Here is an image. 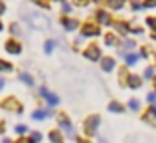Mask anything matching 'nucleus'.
<instances>
[{
  "label": "nucleus",
  "instance_id": "1",
  "mask_svg": "<svg viewBox=\"0 0 156 143\" xmlns=\"http://www.w3.org/2000/svg\"><path fill=\"white\" fill-rule=\"evenodd\" d=\"M99 125H101V115H97V113H93V115H89L87 119L83 121V131H85V135L91 139V137H95L97 135V129H99Z\"/></svg>",
  "mask_w": 156,
  "mask_h": 143
},
{
  "label": "nucleus",
  "instance_id": "2",
  "mask_svg": "<svg viewBox=\"0 0 156 143\" xmlns=\"http://www.w3.org/2000/svg\"><path fill=\"white\" fill-rule=\"evenodd\" d=\"M57 125H59V131L67 133V137L77 139V137H75V129H73V123H71V119L67 117V113H59V115H57Z\"/></svg>",
  "mask_w": 156,
  "mask_h": 143
},
{
  "label": "nucleus",
  "instance_id": "3",
  "mask_svg": "<svg viewBox=\"0 0 156 143\" xmlns=\"http://www.w3.org/2000/svg\"><path fill=\"white\" fill-rule=\"evenodd\" d=\"M0 107L6 109V111H14V113H22L24 111V105L20 103L18 97L10 96V97H4L2 101H0Z\"/></svg>",
  "mask_w": 156,
  "mask_h": 143
},
{
  "label": "nucleus",
  "instance_id": "4",
  "mask_svg": "<svg viewBox=\"0 0 156 143\" xmlns=\"http://www.w3.org/2000/svg\"><path fill=\"white\" fill-rule=\"evenodd\" d=\"M83 56L87 60H91V62H101V58H103V54H101V48L97 46V44H91V46H87L83 50Z\"/></svg>",
  "mask_w": 156,
  "mask_h": 143
},
{
  "label": "nucleus",
  "instance_id": "5",
  "mask_svg": "<svg viewBox=\"0 0 156 143\" xmlns=\"http://www.w3.org/2000/svg\"><path fill=\"white\" fill-rule=\"evenodd\" d=\"M99 34H101L99 26L93 24V22H85L83 26H81V36H83V38H91V36H99Z\"/></svg>",
  "mask_w": 156,
  "mask_h": 143
},
{
  "label": "nucleus",
  "instance_id": "6",
  "mask_svg": "<svg viewBox=\"0 0 156 143\" xmlns=\"http://www.w3.org/2000/svg\"><path fill=\"white\" fill-rule=\"evenodd\" d=\"M40 96H42L44 100L48 101V105H50V107H55V105L59 103V97H57L55 93H51L50 89L46 88V85H42V88H40Z\"/></svg>",
  "mask_w": 156,
  "mask_h": 143
},
{
  "label": "nucleus",
  "instance_id": "7",
  "mask_svg": "<svg viewBox=\"0 0 156 143\" xmlns=\"http://www.w3.org/2000/svg\"><path fill=\"white\" fill-rule=\"evenodd\" d=\"M4 48H6V52H8V54H14V56L22 54V44H20L18 40H14V38L6 40V44H4Z\"/></svg>",
  "mask_w": 156,
  "mask_h": 143
},
{
  "label": "nucleus",
  "instance_id": "8",
  "mask_svg": "<svg viewBox=\"0 0 156 143\" xmlns=\"http://www.w3.org/2000/svg\"><path fill=\"white\" fill-rule=\"evenodd\" d=\"M50 115H53V109H51V107H48V109H34V113H32V119L44 121V119H48Z\"/></svg>",
  "mask_w": 156,
  "mask_h": 143
},
{
  "label": "nucleus",
  "instance_id": "9",
  "mask_svg": "<svg viewBox=\"0 0 156 143\" xmlns=\"http://www.w3.org/2000/svg\"><path fill=\"white\" fill-rule=\"evenodd\" d=\"M115 66H117V62H115V58H111V56H107V58H101V70L103 72H113Z\"/></svg>",
  "mask_w": 156,
  "mask_h": 143
},
{
  "label": "nucleus",
  "instance_id": "10",
  "mask_svg": "<svg viewBox=\"0 0 156 143\" xmlns=\"http://www.w3.org/2000/svg\"><path fill=\"white\" fill-rule=\"evenodd\" d=\"M30 24L32 26H36V28H48V20L44 18V16H40V14H30Z\"/></svg>",
  "mask_w": 156,
  "mask_h": 143
},
{
  "label": "nucleus",
  "instance_id": "11",
  "mask_svg": "<svg viewBox=\"0 0 156 143\" xmlns=\"http://www.w3.org/2000/svg\"><path fill=\"white\" fill-rule=\"evenodd\" d=\"M61 26H63L67 32H73V30L79 28V22H77L75 18H61Z\"/></svg>",
  "mask_w": 156,
  "mask_h": 143
},
{
  "label": "nucleus",
  "instance_id": "12",
  "mask_svg": "<svg viewBox=\"0 0 156 143\" xmlns=\"http://www.w3.org/2000/svg\"><path fill=\"white\" fill-rule=\"evenodd\" d=\"M126 85H129L130 89H138L142 85V77L136 76V73H130L129 76V81H126Z\"/></svg>",
  "mask_w": 156,
  "mask_h": 143
},
{
  "label": "nucleus",
  "instance_id": "13",
  "mask_svg": "<svg viewBox=\"0 0 156 143\" xmlns=\"http://www.w3.org/2000/svg\"><path fill=\"white\" fill-rule=\"evenodd\" d=\"M138 58H140V54H136V52H129V54H122V60H125L126 66H134V64L138 62Z\"/></svg>",
  "mask_w": 156,
  "mask_h": 143
},
{
  "label": "nucleus",
  "instance_id": "14",
  "mask_svg": "<svg viewBox=\"0 0 156 143\" xmlns=\"http://www.w3.org/2000/svg\"><path fill=\"white\" fill-rule=\"evenodd\" d=\"M18 80L22 81V84L30 85V88L36 84V81H34V76H32V73H28V72H20V73H18Z\"/></svg>",
  "mask_w": 156,
  "mask_h": 143
},
{
  "label": "nucleus",
  "instance_id": "15",
  "mask_svg": "<svg viewBox=\"0 0 156 143\" xmlns=\"http://www.w3.org/2000/svg\"><path fill=\"white\" fill-rule=\"evenodd\" d=\"M48 137H50V141H51V143H65V139H63V133H61L59 129H51Z\"/></svg>",
  "mask_w": 156,
  "mask_h": 143
},
{
  "label": "nucleus",
  "instance_id": "16",
  "mask_svg": "<svg viewBox=\"0 0 156 143\" xmlns=\"http://www.w3.org/2000/svg\"><path fill=\"white\" fill-rule=\"evenodd\" d=\"M97 20H99L101 24H107V26H109V24H113V20H111V14L107 10H99L97 12Z\"/></svg>",
  "mask_w": 156,
  "mask_h": 143
},
{
  "label": "nucleus",
  "instance_id": "17",
  "mask_svg": "<svg viewBox=\"0 0 156 143\" xmlns=\"http://www.w3.org/2000/svg\"><path fill=\"white\" fill-rule=\"evenodd\" d=\"M107 109H109V111H113V113H122V111H125V105H122L121 101H115L113 100L109 105H107Z\"/></svg>",
  "mask_w": 156,
  "mask_h": 143
},
{
  "label": "nucleus",
  "instance_id": "18",
  "mask_svg": "<svg viewBox=\"0 0 156 143\" xmlns=\"http://www.w3.org/2000/svg\"><path fill=\"white\" fill-rule=\"evenodd\" d=\"M142 119L148 121V123H154V121H156V103H154V105H150L148 111L144 113V117H142Z\"/></svg>",
  "mask_w": 156,
  "mask_h": 143
},
{
  "label": "nucleus",
  "instance_id": "19",
  "mask_svg": "<svg viewBox=\"0 0 156 143\" xmlns=\"http://www.w3.org/2000/svg\"><path fill=\"white\" fill-rule=\"evenodd\" d=\"M134 46H136V44H134L133 40H125V42L121 44V56L122 54H129L130 50H134Z\"/></svg>",
  "mask_w": 156,
  "mask_h": 143
},
{
  "label": "nucleus",
  "instance_id": "20",
  "mask_svg": "<svg viewBox=\"0 0 156 143\" xmlns=\"http://www.w3.org/2000/svg\"><path fill=\"white\" fill-rule=\"evenodd\" d=\"M126 107H129L130 111H140V101H138L136 97H130L129 103H126Z\"/></svg>",
  "mask_w": 156,
  "mask_h": 143
},
{
  "label": "nucleus",
  "instance_id": "21",
  "mask_svg": "<svg viewBox=\"0 0 156 143\" xmlns=\"http://www.w3.org/2000/svg\"><path fill=\"white\" fill-rule=\"evenodd\" d=\"M129 76H130L129 70H126V68H122V70L119 72V84H121V85H126V81H129Z\"/></svg>",
  "mask_w": 156,
  "mask_h": 143
},
{
  "label": "nucleus",
  "instance_id": "22",
  "mask_svg": "<svg viewBox=\"0 0 156 143\" xmlns=\"http://www.w3.org/2000/svg\"><path fill=\"white\" fill-rule=\"evenodd\" d=\"M105 44H107V46H117V44H119L117 34H107L105 36Z\"/></svg>",
  "mask_w": 156,
  "mask_h": 143
},
{
  "label": "nucleus",
  "instance_id": "23",
  "mask_svg": "<svg viewBox=\"0 0 156 143\" xmlns=\"http://www.w3.org/2000/svg\"><path fill=\"white\" fill-rule=\"evenodd\" d=\"M12 70H14V66H12L10 62H6V60H0V72L8 73V72H12Z\"/></svg>",
  "mask_w": 156,
  "mask_h": 143
},
{
  "label": "nucleus",
  "instance_id": "24",
  "mask_svg": "<svg viewBox=\"0 0 156 143\" xmlns=\"http://www.w3.org/2000/svg\"><path fill=\"white\" fill-rule=\"evenodd\" d=\"M14 131L18 133L20 137H24V135H26L28 131H30V129H28V125H24V123H18V125H16V127H14Z\"/></svg>",
  "mask_w": 156,
  "mask_h": 143
},
{
  "label": "nucleus",
  "instance_id": "25",
  "mask_svg": "<svg viewBox=\"0 0 156 143\" xmlns=\"http://www.w3.org/2000/svg\"><path fill=\"white\" fill-rule=\"evenodd\" d=\"M122 2L125 0H107V6L113 8V10H119V8H122Z\"/></svg>",
  "mask_w": 156,
  "mask_h": 143
},
{
  "label": "nucleus",
  "instance_id": "26",
  "mask_svg": "<svg viewBox=\"0 0 156 143\" xmlns=\"http://www.w3.org/2000/svg\"><path fill=\"white\" fill-rule=\"evenodd\" d=\"M115 26H117V30L121 32V34H126V32L130 30V26H129V24H126V22H117V24H115Z\"/></svg>",
  "mask_w": 156,
  "mask_h": 143
},
{
  "label": "nucleus",
  "instance_id": "27",
  "mask_svg": "<svg viewBox=\"0 0 156 143\" xmlns=\"http://www.w3.org/2000/svg\"><path fill=\"white\" fill-rule=\"evenodd\" d=\"M53 48H55V42H53V40H48V42L44 44V52H46V54H51Z\"/></svg>",
  "mask_w": 156,
  "mask_h": 143
},
{
  "label": "nucleus",
  "instance_id": "28",
  "mask_svg": "<svg viewBox=\"0 0 156 143\" xmlns=\"http://www.w3.org/2000/svg\"><path fill=\"white\" fill-rule=\"evenodd\" d=\"M154 68L152 66H148V68H146V70H144V80H154Z\"/></svg>",
  "mask_w": 156,
  "mask_h": 143
},
{
  "label": "nucleus",
  "instance_id": "29",
  "mask_svg": "<svg viewBox=\"0 0 156 143\" xmlns=\"http://www.w3.org/2000/svg\"><path fill=\"white\" fill-rule=\"evenodd\" d=\"M10 32H12L14 36H20V34H22V28H20V24H18V22H14V24L10 26Z\"/></svg>",
  "mask_w": 156,
  "mask_h": 143
},
{
  "label": "nucleus",
  "instance_id": "30",
  "mask_svg": "<svg viewBox=\"0 0 156 143\" xmlns=\"http://www.w3.org/2000/svg\"><path fill=\"white\" fill-rule=\"evenodd\" d=\"M30 139L34 141V143H40V141H42V133H40V131H32L30 133Z\"/></svg>",
  "mask_w": 156,
  "mask_h": 143
},
{
  "label": "nucleus",
  "instance_id": "31",
  "mask_svg": "<svg viewBox=\"0 0 156 143\" xmlns=\"http://www.w3.org/2000/svg\"><path fill=\"white\" fill-rule=\"evenodd\" d=\"M146 101H148L150 105H154L156 103V92H150L148 96H146Z\"/></svg>",
  "mask_w": 156,
  "mask_h": 143
},
{
  "label": "nucleus",
  "instance_id": "32",
  "mask_svg": "<svg viewBox=\"0 0 156 143\" xmlns=\"http://www.w3.org/2000/svg\"><path fill=\"white\" fill-rule=\"evenodd\" d=\"M146 26L152 28V30L156 32V18H146Z\"/></svg>",
  "mask_w": 156,
  "mask_h": 143
},
{
  "label": "nucleus",
  "instance_id": "33",
  "mask_svg": "<svg viewBox=\"0 0 156 143\" xmlns=\"http://www.w3.org/2000/svg\"><path fill=\"white\" fill-rule=\"evenodd\" d=\"M14 143H34V141H32L30 137H26V135H24V137H18V139H16Z\"/></svg>",
  "mask_w": 156,
  "mask_h": 143
},
{
  "label": "nucleus",
  "instance_id": "34",
  "mask_svg": "<svg viewBox=\"0 0 156 143\" xmlns=\"http://www.w3.org/2000/svg\"><path fill=\"white\" fill-rule=\"evenodd\" d=\"M142 6H146V8H156V0H146Z\"/></svg>",
  "mask_w": 156,
  "mask_h": 143
},
{
  "label": "nucleus",
  "instance_id": "35",
  "mask_svg": "<svg viewBox=\"0 0 156 143\" xmlns=\"http://www.w3.org/2000/svg\"><path fill=\"white\" fill-rule=\"evenodd\" d=\"M75 143H93V141L89 139V137H77V139H75Z\"/></svg>",
  "mask_w": 156,
  "mask_h": 143
},
{
  "label": "nucleus",
  "instance_id": "36",
  "mask_svg": "<svg viewBox=\"0 0 156 143\" xmlns=\"http://www.w3.org/2000/svg\"><path fill=\"white\" fill-rule=\"evenodd\" d=\"M140 8H142L140 2H133V10H140Z\"/></svg>",
  "mask_w": 156,
  "mask_h": 143
},
{
  "label": "nucleus",
  "instance_id": "37",
  "mask_svg": "<svg viewBox=\"0 0 156 143\" xmlns=\"http://www.w3.org/2000/svg\"><path fill=\"white\" fill-rule=\"evenodd\" d=\"M4 12H6V4H4V2H0V16H2Z\"/></svg>",
  "mask_w": 156,
  "mask_h": 143
},
{
  "label": "nucleus",
  "instance_id": "38",
  "mask_svg": "<svg viewBox=\"0 0 156 143\" xmlns=\"http://www.w3.org/2000/svg\"><path fill=\"white\" fill-rule=\"evenodd\" d=\"M4 85H6V80H4V77H0V92L4 89Z\"/></svg>",
  "mask_w": 156,
  "mask_h": 143
},
{
  "label": "nucleus",
  "instance_id": "39",
  "mask_svg": "<svg viewBox=\"0 0 156 143\" xmlns=\"http://www.w3.org/2000/svg\"><path fill=\"white\" fill-rule=\"evenodd\" d=\"M63 12H65V14H67V12H71V6H69V4H63Z\"/></svg>",
  "mask_w": 156,
  "mask_h": 143
},
{
  "label": "nucleus",
  "instance_id": "40",
  "mask_svg": "<svg viewBox=\"0 0 156 143\" xmlns=\"http://www.w3.org/2000/svg\"><path fill=\"white\" fill-rule=\"evenodd\" d=\"M73 2L79 4V6H85V2H87V0H73Z\"/></svg>",
  "mask_w": 156,
  "mask_h": 143
},
{
  "label": "nucleus",
  "instance_id": "41",
  "mask_svg": "<svg viewBox=\"0 0 156 143\" xmlns=\"http://www.w3.org/2000/svg\"><path fill=\"white\" fill-rule=\"evenodd\" d=\"M2 143H14V141H10L8 137H4V139H2Z\"/></svg>",
  "mask_w": 156,
  "mask_h": 143
},
{
  "label": "nucleus",
  "instance_id": "42",
  "mask_svg": "<svg viewBox=\"0 0 156 143\" xmlns=\"http://www.w3.org/2000/svg\"><path fill=\"white\" fill-rule=\"evenodd\" d=\"M154 92H156V77H154Z\"/></svg>",
  "mask_w": 156,
  "mask_h": 143
},
{
  "label": "nucleus",
  "instance_id": "43",
  "mask_svg": "<svg viewBox=\"0 0 156 143\" xmlns=\"http://www.w3.org/2000/svg\"><path fill=\"white\" fill-rule=\"evenodd\" d=\"M0 30H4V26H2V22H0Z\"/></svg>",
  "mask_w": 156,
  "mask_h": 143
},
{
  "label": "nucleus",
  "instance_id": "44",
  "mask_svg": "<svg viewBox=\"0 0 156 143\" xmlns=\"http://www.w3.org/2000/svg\"><path fill=\"white\" fill-rule=\"evenodd\" d=\"M152 38H154V40H156V32H154V34H152Z\"/></svg>",
  "mask_w": 156,
  "mask_h": 143
}]
</instances>
